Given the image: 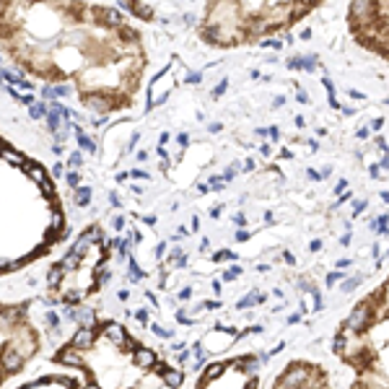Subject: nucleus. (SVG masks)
<instances>
[{"label":"nucleus","mask_w":389,"mask_h":389,"mask_svg":"<svg viewBox=\"0 0 389 389\" xmlns=\"http://www.w3.org/2000/svg\"><path fill=\"white\" fill-rule=\"evenodd\" d=\"M0 50L31 78L70 80L102 117L128 106L143 78L140 31L120 8L83 0H0Z\"/></svg>","instance_id":"1"},{"label":"nucleus","mask_w":389,"mask_h":389,"mask_svg":"<svg viewBox=\"0 0 389 389\" xmlns=\"http://www.w3.org/2000/svg\"><path fill=\"white\" fill-rule=\"evenodd\" d=\"M42 348V335L26 304H0V387L29 366Z\"/></svg>","instance_id":"2"},{"label":"nucleus","mask_w":389,"mask_h":389,"mask_svg":"<svg viewBox=\"0 0 389 389\" xmlns=\"http://www.w3.org/2000/svg\"><path fill=\"white\" fill-rule=\"evenodd\" d=\"M371 319H374V301H361L353 306V311L345 319V332L350 335H363L371 327Z\"/></svg>","instance_id":"3"},{"label":"nucleus","mask_w":389,"mask_h":389,"mask_svg":"<svg viewBox=\"0 0 389 389\" xmlns=\"http://www.w3.org/2000/svg\"><path fill=\"white\" fill-rule=\"evenodd\" d=\"M278 382L283 384L285 389H309V382H311V376H309V366H304V363H291L283 374L278 376Z\"/></svg>","instance_id":"4"},{"label":"nucleus","mask_w":389,"mask_h":389,"mask_svg":"<svg viewBox=\"0 0 389 389\" xmlns=\"http://www.w3.org/2000/svg\"><path fill=\"white\" fill-rule=\"evenodd\" d=\"M19 389H80L73 376H42L21 384Z\"/></svg>","instance_id":"5"},{"label":"nucleus","mask_w":389,"mask_h":389,"mask_svg":"<svg viewBox=\"0 0 389 389\" xmlns=\"http://www.w3.org/2000/svg\"><path fill=\"white\" fill-rule=\"evenodd\" d=\"M233 366H236L241 374L255 376L259 371V366H262V361H259V356H239V358H233Z\"/></svg>","instance_id":"6"},{"label":"nucleus","mask_w":389,"mask_h":389,"mask_svg":"<svg viewBox=\"0 0 389 389\" xmlns=\"http://www.w3.org/2000/svg\"><path fill=\"white\" fill-rule=\"evenodd\" d=\"M223 371H226L223 361H213V363H207L203 368V379H205V382H215L218 376H223Z\"/></svg>","instance_id":"7"},{"label":"nucleus","mask_w":389,"mask_h":389,"mask_svg":"<svg viewBox=\"0 0 389 389\" xmlns=\"http://www.w3.org/2000/svg\"><path fill=\"white\" fill-rule=\"evenodd\" d=\"M332 350L337 353V356H345V350H348V332H337V335H335Z\"/></svg>","instance_id":"8"},{"label":"nucleus","mask_w":389,"mask_h":389,"mask_svg":"<svg viewBox=\"0 0 389 389\" xmlns=\"http://www.w3.org/2000/svg\"><path fill=\"white\" fill-rule=\"evenodd\" d=\"M257 298H259V291H252L249 296H244V298H239L236 309H249V306H259V304H257Z\"/></svg>","instance_id":"9"},{"label":"nucleus","mask_w":389,"mask_h":389,"mask_svg":"<svg viewBox=\"0 0 389 389\" xmlns=\"http://www.w3.org/2000/svg\"><path fill=\"white\" fill-rule=\"evenodd\" d=\"M361 283H363V275H356V278H350V280H342L340 291H342V293H353Z\"/></svg>","instance_id":"10"},{"label":"nucleus","mask_w":389,"mask_h":389,"mask_svg":"<svg viewBox=\"0 0 389 389\" xmlns=\"http://www.w3.org/2000/svg\"><path fill=\"white\" fill-rule=\"evenodd\" d=\"M233 259H236V255H233L231 249H218L213 255V262H233Z\"/></svg>","instance_id":"11"},{"label":"nucleus","mask_w":389,"mask_h":389,"mask_svg":"<svg viewBox=\"0 0 389 389\" xmlns=\"http://www.w3.org/2000/svg\"><path fill=\"white\" fill-rule=\"evenodd\" d=\"M342 278H345V275H342L340 270H335V273H327V278H324V285H327V288H332V285H337Z\"/></svg>","instance_id":"12"},{"label":"nucleus","mask_w":389,"mask_h":389,"mask_svg":"<svg viewBox=\"0 0 389 389\" xmlns=\"http://www.w3.org/2000/svg\"><path fill=\"white\" fill-rule=\"evenodd\" d=\"M366 207H368V203H366V200H358L356 205H353V218H356V215H361V213L366 210Z\"/></svg>","instance_id":"13"},{"label":"nucleus","mask_w":389,"mask_h":389,"mask_svg":"<svg viewBox=\"0 0 389 389\" xmlns=\"http://www.w3.org/2000/svg\"><path fill=\"white\" fill-rule=\"evenodd\" d=\"M233 239L244 244V241H249V239H252V233H249L247 229H239V231H236V236H233Z\"/></svg>","instance_id":"14"},{"label":"nucleus","mask_w":389,"mask_h":389,"mask_svg":"<svg viewBox=\"0 0 389 389\" xmlns=\"http://www.w3.org/2000/svg\"><path fill=\"white\" fill-rule=\"evenodd\" d=\"M244 389H259V379H257V374L247 379V384H244Z\"/></svg>","instance_id":"15"},{"label":"nucleus","mask_w":389,"mask_h":389,"mask_svg":"<svg viewBox=\"0 0 389 389\" xmlns=\"http://www.w3.org/2000/svg\"><path fill=\"white\" fill-rule=\"evenodd\" d=\"M306 177H309L311 182H319V179H322V174H319L316 169H306Z\"/></svg>","instance_id":"16"},{"label":"nucleus","mask_w":389,"mask_h":389,"mask_svg":"<svg viewBox=\"0 0 389 389\" xmlns=\"http://www.w3.org/2000/svg\"><path fill=\"white\" fill-rule=\"evenodd\" d=\"M350 265H353V259H350V257H342V259L337 262V270H345V267H350Z\"/></svg>","instance_id":"17"},{"label":"nucleus","mask_w":389,"mask_h":389,"mask_svg":"<svg viewBox=\"0 0 389 389\" xmlns=\"http://www.w3.org/2000/svg\"><path fill=\"white\" fill-rule=\"evenodd\" d=\"M283 262L285 265H296V257L291 255V252H283Z\"/></svg>","instance_id":"18"},{"label":"nucleus","mask_w":389,"mask_h":389,"mask_svg":"<svg viewBox=\"0 0 389 389\" xmlns=\"http://www.w3.org/2000/svg\"><path fill=\"white\" fill-rule=\"evenodd\" d=\"M298 322H301V314H291V316L285 319V324H298Z\"/></svg>","instance_id":"19"},{"label":"nucleus","mask_w":389,"mask_h":389,"mask_svg":"<svg viewBox=\"0 0 389 389\" xmlns=\"http://www.w3.org/2000/svg\"><path fill=\"white\" fill-rule=\"evenodd\" d=\"M221 278L226 280V283H231V280H236V273H233V270H229V273H223Z\"/></svg>","instance_id":"20"},{"label":"nucleus","mask_w":389,"mask_h":389,"mask_svg":"<svg viewBox=\"0 0 389 389\" xmlns=\"http://www.w3.org/2000/svg\"><path fill=\"white\" fill-rule=\"evenodd\" d=\"M309 249H311V252H319V249H322V239H314V241L309 244Z\"/></svg>","instance_id":"21"},{"label":"nucleus","mask_w":389,"mask_h":389,"mask_svg":"<svg viewBox=\"0 0 389 389\" xmlns=\"http://www.w3.org/2000/svg\"><path fill=\"white\" fill-rule=\"evenodd\" d=\"M267 135H270V138H273V140H278V135H280V130H278L275 125H273V128H267Z\"/></svg>","instance_id":"22"},{"label":"nucleus","mask_w":389,"mask_h":389,"mask_svg":"<svg viewBox=\"0 0 389 389\" xmlns=\"http://www.w3.org/2000/svg\"><path fill=\"white\" fill-rule=\"evenodd\" d=\"M345 187H348L345 179H342V182H337V187H335V195H342V189H345Z\"/></svg>","instance_id":"23"},{"label":"nucleus","mask_w":389,"mask_h":389,"mask_svg":"<svg viewBox=\"0 0 389 389\" xmlns=\"http://www.w3.org/2000/svg\"><path fill=\"white\" fill-rule=\"evenodd\" d=\"M226 86H229L226 80H223V83H218V86H215V91H213V94H215V96H221V94L226 91Z\"/></svg>","instance_id":"24"},{"label":"nucleus","mask_w":389,"mask_h":389,"mask_svg":"<svg viewBox=\"0 0 389 389\" xmlns=\"http://www.w3.org/2000/svg\"><path fill=\"white\" fill-rule=\"evenodd\" d=\"M379 169H382V166H379V164H374V166L368 169V171H371V177H374V179H379V177H382V174H379Z\"/></svg>","instance_id":"25"},{"label":"nucleus","mask_w":389,"mask_h":389,"mask_svg":"<svg viewBox=\"0 0 389 389\" xmlns=\"http://www.w3.org/2000/svg\"><path fill=\"white\" fill-rule=\"evenodd\" d=\"M233 221H236V226H247V215H244V213H239Z\"/></svg>","instance_id":"26"},{"label":"nucleus","mask_w":389,"mask_h":389,"mask_svg":"<svg viewBox=\"0 0 389 389\" xmlns=\"http://www.w3.org/2000/svg\"><path fill=\"white\" fill-rule=\"evenodd\" d=\"M189 296H192V288H184V291H182V293H179V298H182V301H187V298H189Z\"/></svg>","instance_id":"27"},{"label":"nucleus","mask_w":389,"mask_h":389,"mask_svg":"<svg viewBox=\"0 0 389 389\" xmlns=\"http://www.w3.org/2000/svg\"><path fill=\"white\" fill-rule=\"evenodd\" d=\"M350 241H353V236H350V231H348V233H345V236H342V239H340V244H342V247H348V244H350Z\"/></svg>","instance_id":"28"},{"label":"nucleus","mask_w":389,"mask_h":389,"mask_svg":"<svg viewBox=\"0 0 389 389\" xmlns=\"http://www.w3.org/2000/svg\"><path fill=\"white\" fill-rule=\"evenodd\" d=\"M259 153H262V156H265V158H267V156H270V143H265V146H262V148H259Z\"/></svg>","instance_id":"29"},{"label":"nucleus","mask_w":389,"mask_h":389,"mask_svg":"<svg viewBox=\"0 0 389 389\" xmlns=\"http://www.w3.org/2000/svg\"><path fill=\"white\" fill-rule=\"evenodd\" d=\"M221 210H223V207H221V205H215L213 210H210V215H213V218H218V215H221Z\"/></svg>","instance_id":"30"},{"label":"nucleus","mask_w":389,"mask_h":389,"mask_svg":"<svg viewBox=\"0 0 389 389\" xmlns=\"http://www.w3.org/2000/svg\"><path fill=\"white\" fill-rule=\"evenodd\" d=\"M382 125H384V120H374V122H371V130H379Z\"/></svg>","instance_id":"31"},{"label":"nucleus","mask_w":389,"mask_h":389,"mask_svg":"<svg viewBox=\"0 0 389 389\" xmlns=\"http://www.w3.org/2000/svg\"><path fill=\"white\" fill-rule=\"evenodd\" d=\"M244 169H247V171H252V169H255V161H252V158H247V161H244Z\"/></svg>","instance_id":"32"},{"label":"nucleus","mask_w":389,"mask_h":389,"mask_svg":"<svg viewBox=\"0 0 389 389\" xmlns=\"http://www.w3.org/2000/svg\"><path fill=\"white\" fill-rule=\"evenodd\" d=\"M358 138H368V128H361L358 130Z\"/></svg>","instance_id":"33"},{"label":"nucleus","mask_w":389,"mask_h":389,"mask_svg":"<svg viewBox=\"0 0 389 389\" xmlns=\"http://www.w3.org/2000/svg\"><path fill=\"white\" fill-rule=\"evenodd\" d=\"M265 223H275V215L273 213H265Z\"/></svg>","instance_id":"34"},{"label":"nucleus","mask_w":389,"mask_h":389,"mask_svg":"<svg viewBox=\"0 0 389 389\" xmlns=\"http://www.w3.org/2000/svg\"><path fill=\"white\" fill-rule=\"evenodd\" d=\"M379 166H382V169H389V156H384V158H382V164H379Z\"/></svg>","instance_id":"35"},{"label":"nucleus","mask_w":389,"mask_h":389,"mask_svg":"<svg viewBox=\"0 0 389 389\" xmlns=\"http://www.w3.org/2000/svg\"><path fill=\"white\" fill-rule=\"evenodd\" d=\"M382 200H384V203H389V192H382Z\"/></svg>","instance_id":"36"},{"label":"nucleus","mask_w":389,"mask_h":389,"mask_svg":"<svg viewBox=\"0 0 389 389\" xmlns=\"http://www.w3.org/2000/svg\"><path fill=\"white\" fill-rule=\"evenodd\" d=\"M353 389H361V387H358V384H356V387H353Z\"/></svg>","instance_id":"37"}]
</instances>
